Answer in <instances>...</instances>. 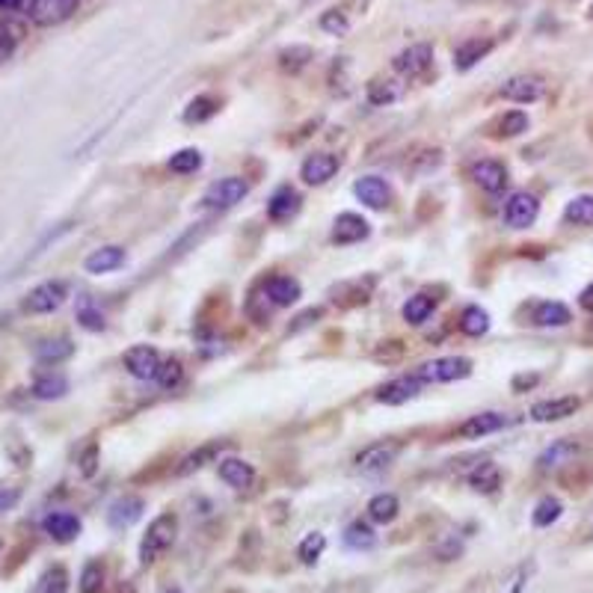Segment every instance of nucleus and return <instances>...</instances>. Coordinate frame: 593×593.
Wrapping results in <instances>:
<instances>
[{
	"label": "nucleus",
	"instance_id": "54",
	"mask_svg": "<svg viewBox=\"0 0 593 593\" xmlns=\"http://www.w3.org/2000/svg\"><path fill=\"white\" fill-rule=\"evenodd\" d=\"M4 4H10V0H0V6H4Z\"/></svg>",
	"mask_w": 593,
	"mask_h": 593
},
{
	"label": "nucleus",
	"instance_id": "45",
	"mask_svg": "<svg viewBox=\"0 0 593 593\" xmlns=\"http://www.w3.org/2000/svg\"><path fill=\"white\" fill-rule=\"evenodd\" d=\"M561 501L557 499H543L537 504V510H534V525L537 528H546V525H552V522L561 517Z\"/></svg>",
	"mask_w": 593,
	"mask_h": 593
},
{
	"label": "nucleus",
	"instance_id": "31",
	"mask_svg": "<svg viewBox=\"0 0 593 593\" xmlns=\"http://www.w3.org/2000/svg\"><path fill=\"white\" fill-rule=\"evenodd\" d=\"M397 510H401V504H397V499L392 493H380L368 501V517L374 522H380V525L392 522L397 517Z\"/></svg>",
	"mask_w": 593,
	"mask_h": 593
},
{
	"label": "nucleus",
	"instance_id": "48",
	"mask_svg": "<svg viewBox=\"0 0 593 593\" xmlns=\"http://www.w3.org/2000/svg\"><path fill=\"white\" fill-rule=\"evenodd\" d=\"M309 63V48H291L282 54V66L291 68V72H297V68H303Z\"/></svg>",
	"mask_w": 593,
	"mask_h": 593
},
{
	"label": "nucleus",
	"instance_id": "38",
	"mask_svg": "<svg viewBox=\"0 0 593 593\" xmlns=\"http://www.w3.org/2000/svg\"><path fill=\"white\" fill-rule=\"evenodd\" d=\"M199 166H202V152H199V148H181V152H175L170 157V170L175 175H190V172H196Z\"/></svg>",
	"mask_w": 593,
	"mask_h": 593
},
{
	"label": "nucleus",
	"instance_id": "16",
	"mask_svg": "<svg viewBox=\"0 0 593 593\" xmlns=\"http://www.w3.org/2000/svg\"><path fill=\"white\" fill-rule=\"evenodd\" d=\"M353 193L359 196V202H365L368 208L374 211H383L389 202H392V190H389V184L383 179H377V175H365V179H359L353 184Z\"/></svg>",
	"mask_w": 593,
	"mask_h": 593
},
{
	"label": "nucleus",
	"instance_id": "32",
	"mask_svg": "<svg viewBox=\"0 0 593 593\" xmlns=\"http://www.w3.org/2000/svg\"><path fill=\"white\" fill-rule=\"evenodd\" d=\"M75 353V344L68 339H42L36 344V359L42 362H63Z\"/></svg>",
	"mask_w": 593,
	"mask_h": 593
},
{
	"label": "nucleus",
	"instance_id": "29",
	"mask_svg": "<svg viewBox=\"0 0 593 593\" xmlns=\"http://www.w3.org/2000/svg\"><path fill=\"white\" fill-rule=\"evenodd\" d=\"M433 309H437V300H433L430 294H415L404 303V321L419 326L433 315Z\"/></svg>",
	"mask_w": 593,
	"mask_h": 593
},
{
	"label": "nucleus",
	"instance_id": "23",
	"mask_svg": "<svg viewBox=\"0 0 593 593\" xmlns=\"http://www.w3.org/2000/svg\"><path fill=\"white\" fill-rule=\"evenodd\" d=\"M125 264V250L122 246H101V250H95L92 255H86L84 268L86 273H92V276H101V273H110Z\"/></svg>",
	"mask_w": 593,
	"mask_h": 593
},
{
	"label": "nucleus",
	"instance_id": "17",
	"mask_svg": "<svg viewBox=\"0 0 593 593\" xmlns=\"http://www.w3.org/2000/svg\"><path fill=\"white\" fill-rule=\"evenodd\" d=\"M472 179L486 193H501L508 188V170L499 161H477L472 166Z\"/></svg>",
	"mask_w": 593,
	"mask_h": 593
},
{
	"label": "nucleus",
	"instance_id": "25",
	"mask_svg": "<svg viewBox=\"0 0 593 593\" xmlns=\"http://www.w3.org/2000/svg\"><path fill=\"white\" fill-rule=\"evenodd\" d=\"M300 211V193L291 188H279L273 193V199L268 202V217L273 223H285Z\"/></svg>",
	"mask_w": 593,
	"mask_h": 593
},
{
	"label": "nucleus",
	"instance_id": "41",
	"mask_svg": "<svg viewBox=\"0 0 593 593\" xmlns=\"http://www.w3.org/2000/svg\"><path fill=\"white\" fill-rule=\"evenodd\" d=\"M24 30L15 21H0V60H6L21 42Z\"/></svg>",
	"mask_w": 593,
	"mask_h": 593
},
{
	"label": "nucleus",
	"instance_id": "8",
	"mask_svg": "<svg viewBox=\"0 0 593 593\" xmlns=\"http://www.w3.org/2000/svg\"><path fill=\"white\" fill-rule=\"evenodd\" d=\"M540 214V202L531 196V193H513V196L504 202V223L510 228H528Z\"/></svg>",
	"mask_w": 593,
	"mask_h": 593
},
{
	"label": "nucleus",
	"instance_id": "6",
	"mask_svg": "<svg viewBox=\"0 0 593 593\" xmlns=\"http://www.w3.org/2000/svg\"><path fill=\"white\" fill-rule=\"evenodd\" d=\"M430 66H433L430 45H410L392 60V68L404 77V81H419V77L430 72Z\"/></svg>",
	"mask_w": 593,
	"mask_h": 593
},
{
	"label": "nucleus",
	"instance_id": "49",
	"mask_svg": "<svg viewBox=\"0 0 593 593\" xmlns=\"http://www.w3.org/2000/svg\"><path fill=\"white\" fill-rule=\"evenodd\" d=\"M77 463H81V472L90 477V475H95V469H99V448H95V442H90V445H86V451L81 454V460H77Z\"/></svg>",
	"mask_w": 593,
	"mask_h": 593
},
{
	"label": "nucleus",
	"instance_id": "12",
	"mask_svg": "<svg viewBox=\"0 0 593 593\" xmlns=\"http://www.w3.org/2000/svg\"><path fill=\"white\" fill-rule=\"evenodd\" d=\"M581 401L575 395H564V397H552V401H540L531 406V419L534 421H561V419H570V415L579 410Z\"/></svg>",
	"mask_w": 593,
	"mask_h": 593
},
{
	"label": "nucleus",
	"instance_id": "18",
	"mask_svg": "<svg viewBox=\"0 0 593 593\" xmlns=\"http://www.w3.org/2000/svg\"><path fill=\"white\" fill-rule=\"evenodd\" d=\"M504 424H508V419H504L501 413H477L472 415V419H466L463 424H460V437L463 439H481V437H490V433L501 430Z\"/></svg>",
	"mask_w": 593,
	"mask_h": 593
},
{
	"label": "nucleus",
	"instance_id": "20",
	"mask_svg": "<svg viewBox=\"0 0 593 593\" xmlns=\"http://www.w3.org/2000/svg\"><path fill=\"white\" fill-rule=\"evenodd\" d=\"M226 448H228V442H223V439L205 442V445H199L196 451H190V454L181 460L179 469H175V475H190V472H196V469H202L205 463H214V460L223 454Z\"/></svg>",
	"mask_w": 593,
	"mask_h": 593
},
{
	"label": "nucleus",
	"instance_id": "27",
	"mask_svg": "<svg viewBox=\"0 0 593 593\" xmlns=\"http://www.w3.org/2000/svg\"><path fill=\"white\" fill-rule=\"evenodd\" d=\"M368 101L374 104V108H386V104H392L401 99L404 86L397 81H389V77H374V81L368 84Z\"/></svg>",
	"mask_w": 593,
	"mask_h": 593
},
{
	"label": "nucleus",
	"instance_id": "50",
	"mask_svg": "<svg viewBox=\"0 0 593 593\" xmlns=\"http://www.w3.org/2000/svg\"><path fill=\"white\" fill-rule=\"evenodd\" d=\"M19 499H21L19 490H6V486H0V513L12 510L15 504H19Z\"/></svg>",
	"mask_w": 593,
	"mask_h": 593
},
{
	"label": "nucleus",
	"instance_id": "26",
	"mask_svg": "<svg viewBox=\"0 0 593 593\" xmlns=\"http://www.w3.org/2000/svg\"><path fill=\"white\" fill-rule=\"evenodd\" d=\"M66 392H68V380L63 374H54V371L39 374L33 380V395H36L39 401H57V397H63Z\"/></svg>",
	"mask_w": 593,
	"mask_h": 593
},
{
	"label": "nucleus",
	"instance_id": "22",
	"mask_svg": "<svg viewBox=\"0 0 593 593\" xmlns=\"http://www.w3.org/2000/svg\"><path fill=\"white\" fill-rule=\"evenodd\" d=\"M220 477H223L228 486H235V490H246V486H252L255 481V469L241 457H226L220 460Z\"/></svg>",
	"mask_w": 593,
	"mask_h": 593
},
{
	"label": "nucleus",
	"instance_id": "55",
	"mask_svg": "<svg viewBox=\"0 0 593 593\" xmlns=\"http://www.w3.org/2000/svg\"><path fill=\"white\" fill-rule=\"evenodd\" d=\"M590 15H593V6H590Z\"/></svg>",
	"mask_w": 593,
	"mask_h": 593
},
{
	"label": "nucleus",
	"instance_id": "46",
	"mask_svg": "<svg viewBox=\"0 0 593 593\" xmlns=\"http://www.w3.org/2000/svg\"><path fill=\"white\" fill-rule=\"evenodd\" d=\"M181 377H184V368H181V362L179 359H164V365H161V374H157V380L155 383H161L164 389H175L181 383Z\"/></svg>",
	"mask_w": 593,
	"mask_h": 593
},
{
	"label": "nucleus",
	"instance_id": "5",
	"mask_svg": "<svg viewBox=\"0 0 593 593\" xmlns=\"http://www.w3.org/2000/svg\"><path fill=\"white\" fill-rule=\"evenodd\" d=\"M469 374H472V362L466 357H442L424 362L419 368V377L424 383H451V380H463Z\"/></svg>",
	"mask_w": 593,
	"mask_h": 593
},
{
	"label": "nucleus",
	"instance_id": "24",
	"mask_svg": "<svg viewBox=\"0 0 593 593\" xmlns=\"http://www.w3.org/2000/svg\"><path fill=\"white\" fill-rule=\"evenodd\" d=\"M264 300H270L273 306H291L300 300V282L291 276H273L264 285Z\"/></svg>",
	"mask_w": 593,
	"mask_h": 593
},
{
	"label": "nucleus",
	"instance_id": "9",
	"mask_svg": "<svg viewBox=\"0 0 593 593\" xmlns=\"http://www.w3.org/2000/svg\"><path fill=\"white\" fill-rule=\"evenodd\" d=\"M499 92H501V99H508V101L531 104L546 92V84H543V77H537V75H519V77H510Z\"/></svg>",
	"mask_w": 593,
	"mask_h": 593
},
{
	"label": "nucleus",
	"instance_id": "28",
	"mask_svg": "<svg viewBox=\"0 0 593 593\" xmlns=\"http://www.w3.org/2000/svg\"><path fill=\"white\" fill-rule=\"evenodd\" d=\"M499 484H501V472H499V466L495 463H481L472 475H469V486H472L475 493H484V495L499 490Z\"/></svg>",
	"mask_w": 593,
	"mask_h": 593
},
{
	"label": "nucleus",
	"instance_id": "4",
	"mask_svg": "<svg viewBox=\"0 0 593 593\" xmlns=\"http://www.w3.org/2000/svg\"><path fill=\"white\" fill-rule=\"evenodd\" d=\"M246 193H250V184L244 179H237V175H228V179H220L211 184L202 202H205V208H211V211H228V208H235L237 202H244Z\"/></svg>",
	"mask_w": 593,
	"mask_h": 593
},
{
	"label": "nucleus",
	"instance_id": "15",
	"mask_svg": "<svg viewBox=\"0 0 593 593\" xmlns=\"http://www.w3.org/2000/svg\"><path fill=\"white\" fill-rule=\"evenodd\" d=\"M42 528H45V534L54 537L57 543H72V540H77V534H81V519L68 510H54L45 517Z\"/></svg>",
	"mask_w": 593,
	"mask_h": 593
},
{
	"label": "nucleus",
	"instance_id": "52",
	"mask_svg": "<svg viewBox=\"0 0 593 593\" xmlns=\"http://www.w3.org/2000/svg\"><path fill=\"white\" fill-rule=\"evenodd\" d=\"M537 383V377H519L517 383H513V389H522V386H534Z\"/></svg>",
	"mask_w": 593,
	"mask_h": 593
},
{
	"label": "nucleus",
	"instance_id": "40",
	"mask_svg": "<svg viewBox=\"0 0 593 593\" xmlns=\"http://www.w3.org/2000/svg\"><path fill=\"white\" fill-rule=\"evenodd\" d=\"M77 321H81L84 330H90V333H101L104 326H108L104 312L95 303H90V300H84V303L77 306Z\"/></svg>",
	"mask_w": 593,
	"mask_h": 593
},
{
	"label": "nucleus",
	"instance_id": "19",
	"mask_svg": "<svg viewBox=\"0 0 593 593\" xmlns=\"http://www.w3.org/2000/svg\"><path fill=\"white\" fill-rule=\"evenodd\" d=\"M493 51V39L486 36H472L466 42H460L457 51H454V66L460 68V72H469L475 63H481V60L490 54Z\"/></svg>",
	"mask_w": 593,
	"mask_h": 593
},
{
	"label": "nucleus",
	"instance_id": "14",
	"mask_svg": "<svg viewBox=\"0 0 593 593\" xmlns=\"http://www.w3.org/2000/svg\"><path fill=\"white\" fill-rule=\"evenodd\" d=\"M397 442H377V445H371V448H365L362 454L357 457V469L359 472H383L386 466H392L395 463V457H397Z\"/></svg>",
	"mask_w": 593,
	"mask_h": 593
},
{
	"label": "nucleus",
	"instance_id": "7",
	"mask_svg": "<svg viewBox=\"0 0 593 593\" xmlns=\"http://www.w3.org/2000/svg\"><path fill=\"white\" fill-rule=\"evenodd\" d=\"M125 368L131 377L137 380H157V374H161V353H157L155 348H148V344H134L131 350H125Z\"/></svg>",
	"mask_w": 593,
	"mask_h": 593
},
{
	"label": "nucleus",
	"instance_id": "2",
	"mask_svg": "<svg viewBox=\"0 0 593 593\" xmlns=\"http://www.w3.org/2000/svg\"><path fill=\"white\" fill-rule=\"evenodd\" d=\"M81 0H15L19 12L24 19H30L39 28H54V24H63L68 15L77 10Z\"/></svg>",
	"mask_w": 593,
	"mask_h": 593
},
{
	"label": "nucleus",
	"instance_id": "21",
	"mask_svg": "<svg viewBox=\"0 0 593 593\" xmlns=\"http://www.w3.org/2000/svg\"><path fill=\"white\" fill-rule=\"evenodd\" d=\"M143 499H137V495H125V499L113 501L110 510H108V519L113 528H131L134 522L143 517Z\"/></svg>",
	"mask_w": 593,
	"mask_h": 593
},
{
	"label": "nucleus",
	"instance_id": "11",
	"mask_svg": "<svg viewBox=\"0 0 593 593\" xmlns=\"http://www.w3.org/2000/svg\"><path fill=\"white\" fill-rule=\"evenodd\" d=\"M421 383H424V380H421L419 374H413V377H397V380H392V383L380 386L374 397H377L380 404H389V406L406 404V401H413V397L419 395Z\"/></svg>",
	"mask_w": 593,
	"mask_h": 593
},
{
	"label": "nucleus",
	"instance_id": "33",
	"mask_svg": "<svg viewBox=\"0 0 593 593\" xmlns=\"http://www.w3.org/2000/svg\"><path fill=\"white\" fill-rule=\"evenodd\" d=\"M564 220H566L570 226L590 228V226H593V196H575L570 205H566Z\"/></svg>",
	"mask_w": 593,
	"mask_h": 593
},
{
	"label": "nucleus",
	"instance_id": "10",
	"mask_svg": "<svg viewBox=\"0 0 593 593\" xmlns=\"http://www.w3.org/2000/svg\"><path fill=\"white\" fill-rule=\"evenodd\" d=\"M339 157L330 155V152H317V155H309L303 166H300V175H303L306 184H326L333 179L335 172H339Z\"/></svg>",
	"mask_w": 593,
	"mask_h": 593
},
{
	"label": "nucleus",
	"instance_id": "13",
	"mask_svg": "<svg viewBox=\"0 0 593 593\" xmlns=\"http://www.w3.org/2000/svg\"><path fill=\"white\" fill-rule=\"evenodd\" d=\"M368 235H371L368 220H362L359 214H339V220H335V226H333V244H339V246L359 244V241H365Z\"/></svg>",
	"mask_w": 593,
	"mask_h": 593
},
{
	"label": "nucleus",
	"instance_id": "37",
	"mask_svg": "<svg viewBox=\"0 0 593 593\" xmlns=\"http://www.w3.org/2000/svg\"><path fill=\"white\" fill-rule=\"evenodd\" d=\"M217 110H220L217 99H211V95H199V99H193L188 104V110H184V122H190V125H199V122H208Z\"/></svg>",
	"mask_w": 593,
	"mask_h": 593
},
{
	"label": "nucleus",
	"instance_id": "53",
	"mask_svg": "<svg viewBox=\"0 0 593 593\" xmlns=\"http://www.w3.org/2000/svg\"><path fill=\"white\" fill-rule=\"evenodd\" d=\"M166 593H181V590H179V588H172V590H166Z\"/></svg>",
	"mask_w": 593,
	"mask_h": 593
},
{
	"label": "nucleus",
	"instance_id": "3",
	"mask_svg": "<svg viewBox=\"0 0 593 593\" xmlns=\"http://www.w3.org/2000/svg\"><path fill=\"white\" fill-rule=\"evenodd\" d=\"M66 297H68L66 282L48 279V282H42V285H36L33 291H28V297H24L21 309L28 315H51V312H57V309L66 303Z\"/></svg>",
	"mask_w": 593,
	"mask_h": 593
},
{
	"label": "nucleus",
	"instance_id": "30",
	"mask_svg": "<svg viewBox=\"0 0 593 593\" xmlns=\"http://www.w3.org/2000/svg\"><path fill=\"white\" fill-rule=\"evenodd\" d=\"M573 321V315H570V309H566L564 303H540L537 309H534V324L537 326H566Z\"/></svg>",
	"mask_w": 593,
	"mask_h": 593
},
{
	"label": "nucleus",
	"instance_id": "47",
	"mask_svg": "<svg viewBox=\"0 0 593 593\" xmlns=\"http://www.w3.org/2000/svg\"><path fill=\"white\" fill-rule=\"evenodd\" d=\"M321 28H324L326 33H333V36H341V33H348L350 24H348V19H344L341 12L333 10V12H326L324 19H321Z\"/></svg>",
	"mask_w": 593,
	"mask_h": 593
},
{
	"label": "nucleus",
	"instance_id": "35",
	"mask_svg": "<svg viewBox=\"0 0 593 593\" xmlns=\"http://www.w3.org/2000/svg\"><path fill=\"white\" fill-rule=\"evenodd\" d=\"M575 454H579V445L570 442V439H561V442H555L543 457H540V469H555L561 463H570Z\"/></svg>",
	"mask_w": 593,
	"mask_h": 593
},
{
	"label": "nucleus",
	"instance_id": "43",
	"mask_svg": "<svg viewBox=\"0 0 593 593\" xmlns=\"http://www.w3.org/2000/svg\"><path fill=\"white\" fill-rule=\"evenodd\" d=\"M104 588V566L99 561H90L81 573V593H101Z\"/></svg>",
	"mask_w": 593,
	"mask_h": 593
},
{
	"label": "nucleus",
	"instance_id": "51",
	"mask_svg": "<svg viewBox=\"0 0 593 593\" xmlns=\"http://www.w3.org/2000/svg\"><path fill=\"white\" fill-rule=\"evenodd\" d=\"M579 303H581V309H584V312H593V282H590V285H588V288H584V291H581V297H579Z\"/></svg>",
	"mask_w": 593,
	"mask_h": 593
},
{
	"label": "nucleus",
	"instance_id": "42",
	"mask_svg": "<svg viewBox=\"0 0 593 593\" xmlns=\"http://www.w3.org/2000/svg\"><path fill=\"white\" fill-rule=\"evenodd\" d=\"M528 131V116L522 110H510L499 119V137H519Z\"/></svg>",
	"mask_w": 593,
	"mask_h": 593
},
{
	"label": "nucleus",
	"instance_id": "44",
	"mask_svg": "<svg viewBox=\"0 0 593 593\" xmlns=\"http://www.w3.org/2000/svg\"><path fill=\"white\" fill-rule=\"evenodd\" d=\"M324 549H326V537L315 531V534H309L303 543H300L297 555H300V561H303V564H315L317 557L324 555Z\"/></svg>",
	"mask_w": 593,
	"mask_h": 593
},
{
	"label": "nucleus",
	"instance_id": "39",
	"mask_svg": "<svg viewBox=\"0 0 593 593\" xmlns=\"http://www.w3.org/2000/svg\"><path fill=\"white\" fill-rule=\"evenodd\" d=\"M36 593H68V573L63 566H51L36 584Z\"/></svg>",
	"mask_w": 593,
	"mask_h": 593
},
{
	"label": "nucleus",
	"instance_id": "1",
	"mask_svg": "<svg viewBox=\"0 0 593 593\" xmlns=\"http://www.w3.org/2000/svg\"><path fill=\"white\" fill-rule=\"evenodd\" d=\"M175 531H179L175 513H161V517H155L152 525H148V531L143 534V540H140V564L152 566L157 557H164L166 549L172 546Z\"/></svg>",
	"mask_w": 593,
	"mask_h": 593
},
{
	"label": "nucleus",
	"instance_id": "36",
	"mask_svg": "<svg viewBox=\"0 0 593 593\" xmlns=\"http://www.w3.org/2000/svg\"><path fill=\"white\" fill-rule=\"evenodd\" d=\"M344 543H348L350 549H357V552H362V549H371L377 543V534L374 528L368 525V522H353V525H348V531H344Z\"/></svg>",
	"mask_w": 593,
	"mask_h": 593
},
{
	"label": "nucleus",
	"instance_id": "34",
	"mask_svg": "<svg viewBox=\"0 0 593 593\" xmlns=\"http://www.w3.org/2000/svg\"><path fill=\"white\" fill-rule=\"evenodd\" d=\"M460 330H463L466 335H484L486 330H490V315H486V309L481 306H469L463 315H460Z\"/></svg>",
	"mask_w": 593,
	"mask_h": 593
}]
</instances>
